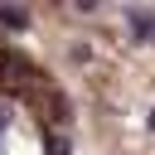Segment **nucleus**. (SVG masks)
Listing matches in <instances>:
<instances>
[{
	"mask_svg": "<svg viewBox=\"0 0 155 155\" xmlns=\"http://www.w3.org/2000/svg\"><path fill=\"white\" fill-rule=\"evenodd\" d=\"M126 29L136 44H155V10L145 5H126Z\"/></svg>",
	"mask_w": 155,
	"mask_h": 155,
	"instance_id": "obj_1",
	"label": "nucleus"
},
{
	"mask_svg": "<svg viewBox=\"0 0 155 155\" xmlns=\"http://www.w3.org/2000/svg\"><path fill=\"white\" fill-rule=\"evenodd\" d=\"M0 24H10V29H24V24H29V15H24V10H0Z\"/></svg>",
	"mask_w": 155,
	"mask_h": 155,
	"instance_id": "obj_2",
	"label": "nucleus"
},
{
	"mask_svg": "<svg viewBox=\"0 0 155 155\" xmlns=\"http://www.w3.org/2000/svg\"><path fill=\"white\" fill-rule=\"evenodd\" d=\"M5 126H10V116H5V111H0V136H5Z\"/></svg>",
	"mask_w": 155,
	"mask_h": 155,
	"instance_id": "obj_3",
	"label": "nucleus"
}]
</instances>
